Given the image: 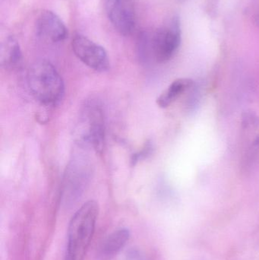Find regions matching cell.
<instances>
[{
	"label": "cell",
	"instance_id": "1",
	"mask_svg": "<svg viewBox=\"0 0 259 260\" xmlns=\"http://www.w3.org/2000/svg\"><path fill=\"white\" fill-rule=\"evenodd\" d=\"M99 215L97 202L84 203L74 214L68 230L65 260H84L92 241Z\"/></svg>",
	"mask_w": 259,
	"mask_h": 260
},
{
	"label": "cell",
	"instance_id": "2",
	"mask_svg": "<svg viewBox=\"0 0 259 260\" xmlns=\"http://www.w3.org/2000/svg\"><path fill=\"white\" fill-rule=\"evenodd\" d=\"M181 44L180 24L177 18L151 34L138 36V49L141 57H152L156 62H168L177 53Z\"/></svg>",
	"mask_w": 259,
	"mask_h": 260
},
{
	"label": "cell",
	"instance_id": "3",
	"mask_svg": "<svg viewBox=\"0 0 259 260\" xmlns=\"http://www.w3.org/2000/svg\"><path fill=\"white\" fill-rule=\"evenodd\" d=\"M27 85L32 95L47 106L57 105L65 93L62 76L47 61H39L30 67L27 73Z\"/></svg>",
	"mask_w": 259,
	"mask_h": 260
},
{
	"label": "cell",
	"instance_id": "4",
	"mask_svg": "<svg viewBox=\"0 0 259 260\" xmlns=\"http://www.w3.org/2000/svg\"><path fill=\"white\" fill-rule=\"evenodd\" d=\"M259 166V117L246 111L240 127V168L243 174H252Z\"/></svg>",
	"mask_w": 259,
	"mask_h": 260
},
{
	"label": "cell",
	"instance_id": "5",
	"mask_svg": "<svg viewBox=\"0 0 259 260\" xmlns=\"http://www.w3.org/2000/svg\"><path fill=\"white\" fill-rule=\"evenodd\" d=\"M71 47L76 56L90 68L97 72L109 70V61L106 50L89 38L83 35H76Z\"/></svg>",
	"mask_w": 259,
	"mask_h": 260
},
{
	"label": "cell",
	"instance_id": "6",
	"mask_svg": "<svg viewBox=\"0 0 259 260\" xmlns=\"http://www.w3.org/2000/svg\"><path fill=\"white\" fill-rule=\"evenodd\" d=\"M106 15L114 28L123 36H129L136 26V15L132 0H106Z\"/></svg>",
	"mask_w": 259,
	"mask_h": 260
},
{
	"label": "cell",
	"instance_id": "7",
	"mask_svg": "<svg viewBox=\"0 0 259 260\" xmlns=\"http://www.w3.org/2000/svg\"><path fill=\"white\" fill-rule=\"evenodd\" d=\"M88 131L85 139L97 153H101L105 144L104 114L98 104H90L85 112Z\"/></svg>",
	"mask_w": 259,
	"mask_h": 260
},
{
	"label": "cell",
	"instance_id": "8",
	"mask_svg": "<svg viewBox=\"0 0 259 260\" xmlns=\"http://www.w3.org/2000/svg\"><path fill=\"white\" fill-rule=\"evenodd\" d=\"M38 36L53 43L62 42L68 37V28L62 20L52 11H44L36 19Z\"/></svg>",
	"mask_w": 259,
	"mask_h": 260
},
{
	"label": "cell",
	"instance_id": "9",
	"mask_svg": "<svg viewBox=\"0 0 259 260\" xmlns=\"http://www.w3.org/2000/svg\"><path fill=\"white\" fill-rule=\"evenodd\" d=\"M130 238V232L126 228H120L109 234L103 241L99 251L101 260L114 259L126 247Z\"/></svg>",
	"mask_w": 259,
	"mask_h": 260
},
{
	"label": "cell",
	"instance_id": "10",
	"mask_svg": "<svg viewBox=\"0 0 259 260\" xmlns=\"http://www.w3.org/2000/svg\"><path fill=\"white\" fill-rule=\"evenodd\" d=\"M194 85V81L187 78H181L173 81L168 88L157 99V105L161 108H167L178 98Z\"/></svg>",
	"mask_w": 259,
	"mask_h": 260
},
{
	"label": "cell",
	"instance_id": "11",
	"mask_svg": "<svg viewBox=\"0 0 259 260\" xmlns=\"http://www.w3.org/2000/svg\"><path fill=\"white\" fill-rule=\"evenodd\" d=\"M22 62V53L18 41L9 37L2 44L0 50V62L6 69L16 68Z\"/></svg>",
	"mask_w": 259,
	"mask_h": 260
},
{
	"label": "cell",
	"instance_id": "12",
	"mask_svg": "<svg viewBox=\"0 0 259 260\" xmlns=\"http://www.w3.org/2000/svg\"><path fill=\"white\" fill-rule=\"evenodd\" d=\"M153 151V143H152V141H147V142H145L143 148H141V151L132 154L131 162H132V165H135V164L139 161V160L147 158L149 156L152 155Z\"/></svg>",
	"mask_w": 259,
	"mask_h": 260
},
{
	"label": "cell",
	"instance_id": "13",
	"mask_svg": "<svg viewBox=\"0 0 259 260\" xmlns=\"http://www.w3.org/2000/svg\"><path fill=\"white\" fill-rule=\"evenodd\" d=\"M249 13L253 24L259 27V0H252Z\"/></svg>",
	"mask_w": 259,
	"mask_h": 260
},
{
	"label": "cell",
	"instance_id": "14",
	"mask_svg": "<svg viewBox=\"0 0 259 260\" xmlns=\"http://www.w3.org/2000/svg\"><path fill=\"white\" fill-rule=\"evenodd\" d=\"M132 256H129V260H142L136 253H132Z\"/></svg>",
	"mask_w": 259,
	"mask_h": 260
}]
</instances>
